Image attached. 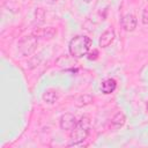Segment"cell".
<instances>
[{
	"label": "cell",
	"instance_id": "obj_1",
	"mask_svg": "<svg viewBox=\"0 0 148 148\" xmlns=\"http://www.w3.org/2000/svg\"><path fill=\"white\" fill-rule=\"evenodd\" d=\"M90 46H91V40L88 36L77 35L71 39L68 44V51L71 56L75 58H81L88 53Z\"/></svg>",
	"mask_w": 148,
	"mask_h": 148
},
{
	"label": "cell",
	"instance_id": "obj_2",
	"mask_svg": "<svg viewBox=\"0 0 148 148\" xmlns=\"http://www.w3.org/2000/svg\"><path fill=\"white\" fill-rule=\"evenodd\" d=\"M89 127H90V120L88 117H82L75 127L71 131V143L69 146H80L81 142H83L88 134H89Z\"/></svg>",
	"mask_w": 148,
	"mask_h": 148
},
{
	"label": "cell",
	"instance_id": "obj_3",
	"mask_svg": "<svg viewBox=\"0 0 148 148\" xmlns=\"http://www.w3.org/2000/svg\"><path fill=\"white\" fill-rule=\"evenodd\" d=\"M37 44H38V38L35 35L31 34L29 36H24L17 43V51L23 57L30 56L35 52Z\"/></svg>",
	"mask_w": 148,
	"mask_h": 148
},
{
	"label": "cell",
	"instance_id": "obj_4",
	"mask_svg": "<svg viewBox=\"0 0 148 148\" xmlns=\"http://www.w3.org/2000/svg\"><path fill=\"white\" fill-rule=\"evenodd\" d=\"M76 124H77V120L75 116L72 113H65L60 118V127L65 131H72Z\"/></svg>",
	"mask_w": 148,
	"mask_h": 148
},
{
	"label": "cell",
	"instance_id": "obj_5",
	"mask_svg": "<svg viewBox=\"0 0 148 148\" xmlns=\"http://www.w3.org/2000/svg\"><path fill=\"white\" fill-rule=\"evenodd\" d=\"M114 37H116V34L112 29H106L99 37V40H98V44L101 47H108L113 40H114Z\"/></svg>",
	"mask_w": 148,
	"mask_h": 148
},
{
	"label": "cell",
	"instance_id": "obj_6",
	"mask_svg": "<svg viewBox=\"0 0 148 148\" xmlns=\"http://www.w3.org/2000/svg\"><path fill=\"white\" fill-rule=\"evenodd\" d=\"M121 25L126 31H133L136 27V18L132 14H127L121 20Z\"/></svg>",
	"mask_w": 148,
	"mask_h": 148
},
{
	"label": "cell",
	"instance_id": "obj_7",
	"mask_svg": "<svg viewBox=\"0 0 148 148\" xmlns=\"http://www.w3.org/2000/svg\"><path fill=\"white\" fill-rule=\"evenodd\" d=\"M57 34V30L53 27H47L44 29H37L32 32V35H35L37 38L38 37H43V38H52L54 35Z\"/></svg>",
	"mask_w": 148,
	"mask_h": 148
},
{
	"label": "cell",
	"instance_id": "obj_8",
	"mask_svg": "<svg viewBox=\"0 0 148 148\" xmlns=\"http://www.w3.org/2000/svg\"><path fill=\"white\" fill-rule=\"evenodd\" d=\"M116 87H117V82H116L114 79H106L105 81L102 82L101 88H102V91L104 94H111V92L114 91Z\"/></svg>",
	"mask_w": 148,
	"mask_h": 148
},
{
	"label": "cell",
	"instance_id": "obj_9",
	"mask_svg": "<svg viewBox=\"0 0 148 148\" xmlns=\"http://www.w3.org/2000/svg\"><path fill=\"white\" fill-rule=\"evenodd\" d=\"M42 98H43L44 102H46V103H49V104H52V103H54V102L58 99V94H57L56 90L49 89V90H46V91L43 92Z\"/></svg>",
	"mask_w": 148,
	"mask_h": 148
},
{
	"label": "cell",
	"instance_id": "obj_10",
	"mask_svg": "<svg viewBox=\"0 0 148 148\" xmlns=\"http://www.w3.org/2000/svg\"><path fill=\"white\" fill-rule=\"evenodd\" d=\"M125 121H126V117H125V114L123 113V112H117L113 117H112V119H111V123H112V125L116 127V128H119V127H121L124 124H125Z\"/></svg>",
	"mask_w": 148,
	"mask_h": 148
},
{
	"label": "cell",
	"instance_id": "obj_11",
	"mask_svg": "<svg viewBox=\"0 0 148 148\" xmlns=\"http://www.w3.org/2000/svg\"><path fill=\"white\" fill-rule=\"evenodd\" d=\"M92 99H94V97H92L91 95H82V96H80V97L76 99L75 105L81 108V106H84V105L90 104V103L92 102Z\"/></svg>",
	"mask_w": 148,
	"mask_h": 148
},
{
	"label": "cell",
	"instance_id": "obj_12",
	"mask_svg": "<svg viewBox=\"0 0 148 148\" xmlns=\"http://www.w3.org/2000/svg\"><path fill=\"white\" fill-rule=\"evenodd\" d=\"M141 18H142V22H143L145 24H148V6H147V7L143 9Z\"/></svg>",
	"mask_w": 148,
	"mask_h": 148
},
{
	"label": "cell",
	"instance_id": "obj_13",
	"mask_svg": "<svg viewBox=\"0 0 148 148\" xmlns=\"http://www.w3.org/2000/svg\"><path fill=\"white\" fill-rule=\"evenodd\" d=\"M97 54H98L97 50H94L92 52H90V53L88 54V58H89V59H96V58H97Z\"/></svg>",
	"mask_w": 148,
	"mask_h": 148
},
{
	"label": "cell",
	"instance_id": "obj_14",
	"mask_svg": "<svg viewBox=\"0 0 148 148\" xmlns=\"http://www.w3.org/2000/svg\"><path fill=\"white\" fill-rule=\"evenodd\" d=\"M47 1H49V2H50V3H53V2H56V1H57V0H47Z\"/></svg>",
	"mask_w": 148,
	"mask_h": 148
},
{
	"label": "cell",
	"instance_id": "obj_15",
	"mask_svg": "<svg viewBox=\"0 0 148 148\" xmlns=\"http://www.w3.org/2000/svg\"><path fill=\"white\" fill-rule=\"evenodd\" d=\"M86 1H87V2H89V1H91V0H86Z\"/></svg>",
	"mask_w": 148,
	"mask_h": 148
},
{
	"label": "cell",
	"instance_id": "obj_16",
	"mask_svg": "<svg viewBox=\"0 0 148 148\" xmlns=\"http://www.w3.org/2000/svg\"><path fill=\"white\" fill-rule=\"evenodd\" d=\"M147 110H148V104H147Z\"/></svg>",
	"mask_w": 148,
	"mask_h": 148
}]
</instances>
